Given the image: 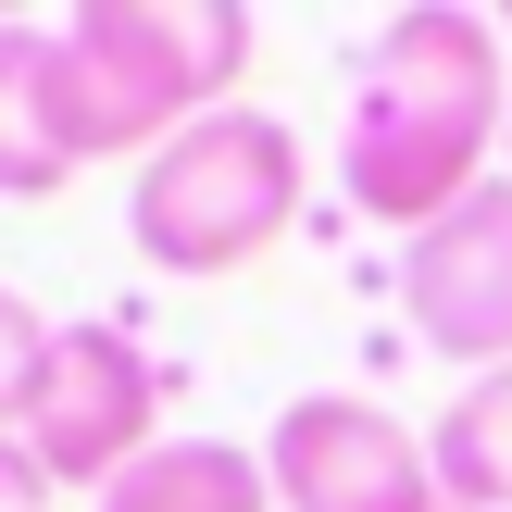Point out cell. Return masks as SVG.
<instances>
[{
  "label": "cell",
  "mask_w": 512,
  "mask_h": 512,
  "mask_svg": "<svg viewBox=\"0 0 512 512\" xmlns=\"http://www.w3.org/2000/svg\"><path fill=\"white\" fill-rule=\"evenodd\" d=\"M500 13H463V0H413L363 38L350 63V125H338V200L363 225H400L425 238L438 213H463L500 175Z\"/></svg>",
  "instance_id": "cell-1"
},
{
  "label": "cell",
  "mask_w": 512,
  "mask_h": 512,
  "mask_svg": "<svg viewBox=\"0 0 512 512\" xmlns=\"http://www.w3.org/2000/svg\"><path fill=\"white\" fill-rule=\"evenodd\" d=\"M250 50V0H75L50 25V100L75 163H150L175 125L238 100Z\"/></svg>",
  "instance_id": "cell-2"
},
{
  "label": "cell",
  "mask_w": 512,
  "mask_h": 512,
  "mask_svg": "<svg viewBox=\"0 0 512 512\" xmlns=\"http://www.w3.org/2000/svg\"><path fill=\"white\" fill-rule=\"evenodd\" d=\"M300 188H313L300 125L263 113V100H225V113L175 125L138 163V188H125V250H138L150 275H175V288L238 275V263H263L300 225Z\"/></svg>",
  "instance_id": "cell-3"
},
{
  "label": "cell",
  "mask_w": 512,
  "mask_h": 512,
  "mask_svg": "<svg viewBox=\"0 0 512 512\" xmlns=\"http://www.w3.org/2000/svg\"><path fill=\"white\" fill-rule=\"evenodd\" d=\"M25 450H38V475L50 488H113L125 463H150L163 450V363H150V338L138 325H63L50 338V375H38V400H25V425H13Z\"/></svg>",
  "instance_id": "cell-4"
},
{
  "label": "cell",
  "mask_w": 512,
  "mask_h": 512,
  "mask_svg": "<svg viewBox=\"0 0 512 512\" xmlns=\"http://www.w3.org/2000/svg\"><path fill=\"white\" fill-rule=\"evenodd\" d=\"M275 512H438V450L363 388H300L263 425Z\"/></svg>",
  "instance_id": "cell-5"
},
{
  "label": "cell",
  "mask_w": 512,
  "mask_h": 512,
  "mask_svg": "<svg viewBox=\"0 0 512 512\" xmlns=\"http://www.w3.org/2000/svg\"><path fill=\"white\" fill-rule=\"evenodd\" d=\"M400 313L463 375L512 363V175H488V188H475L463 213H438L425 238H400Z\"/></svg>",
  "instance_id": "cell-6"
},
{
  "label": "cell",
  "mask_w": 512,
  "mask_h": 512,
  "mask_svg": "<svg viewBox=\"0 0 512 512\" xmlns=\"http://www.w3.org/2000/svg\"><path fill=\"white\" fill-rule=\"evenodd\" d=\"M75 138H63V100H50V25L0 13V200H63L75 188Z\"/></svg>",
  "instance_id": "cell-7"
},
{
  "label": "cell",
  "mask_w": 512,
  "mask_h": 512,
  "mask_svg": "<svg viewBox=\"0 0 512 512\" xmlns=\"http://www.w3.org/2000/svg\"><path fill=\"white\" fill-rule=\"evenodd\" d=\"M88 512H275V475H263V450H238V438H163Z\"/></svg>",
  "instance_id": "cell-8"
},
{
  "label": "cell",
  "mask_w": 512,
  "mask_h": 512,
  "mask_svg": "<svg viewBox=\"0 0 512 512\" xmlns=\"http://www.w3.org/2000/svg\"><path fill=\"white\" fill-rule=\"evenodd\" d=\"M425 450H438V500L512 512V363H500V375H463L450 413L425 425Z\"/></svg>",
  "instance_id": "cell-9"
},
{
  "label": "cell",
  "mask_w": 512,
  "mask_h": 512,
  "mask_svg": "<svg viewBox=\"0 0 512 512\" xmlns=\"http://www.w3.org/2000/svg\"><path fill=\"white\" fill-rule=\"evenodd\" d=\"M50 338H63V325H50L38 300H25L13 275H0V438H13V425H25V400H38V375H50Z\"/></svg>",
  "instance_id": "cell-10"
},
{
  "label": "cell",
  "mask_w": 512,
  "mask_h": 512,
  "mask_svg": "<svg viewBox=\"0 0 512 512\" xmlns=\"http://www.w3.org/2000/svg\"><path fill=\"white\" fill-rule=\"evenodd\" d=\"M50 500H63V488L38 475V450H25V438H0V512H50Z\"/></svg>",
  "instance_id": "cell-11"
},
{
  "label": "cell",
  "mask_w": 512,
  "mask_h": 512,
  "mask_svg": "<svg viewBox=\"0 0 512 512\" xmlns=\"http://www.w3.org/2000/svg\"><path fill=\"white\" fill-rule=\"evenodd\" d=\"M500 175H512V125H500Z\"/></svg>",
  "instance_id": "cell-12"
},
{
  "label": "cell",
  "mask_w": 512,
  "mask_h": 512,
  "mask_svg": "<svg viewBox=\"0 0 512 512\" xmlns=\"http://www.w3.org/2000/svg\"><path fill=\"white\" fill-rule=\"evenodd\" d=\"M500 38H512V0H500Z\"/></svg>",
  "instance_id": "cell-13"
},
{
  "label": "cell",
  "mask_w": 512,
  "mask_h": 512,
  "mask_svg": "<svg viewBox=\"0 0 512 512\" xmlns=\"http://www.w3.org/2000/svg\"><path fill=\"white\" fill-rule=\"evenodd\" d=\"M438 512H463V500H438Z\"/></svg>",
  "instance_id": "cell-14"
}]
</instances>
